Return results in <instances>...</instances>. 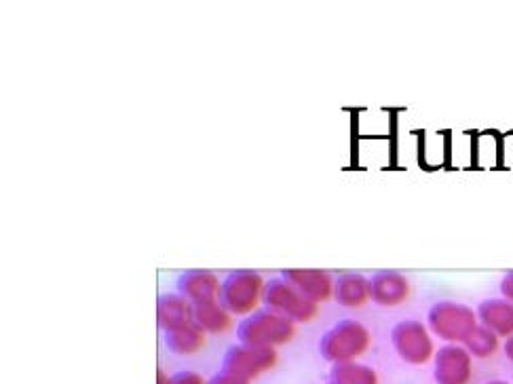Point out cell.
<instances>
[{
	"mask_svg": "<svg viewBox=\"0 0 513 384\" xmlns=\"http://www.w3.org/2000/svg\"><path fill=\"white\" fill-rule=\"evenodd\" d=\"M209 384H247V380H243V378H237V376H233V374L224 372V374H218V376H214L212 380H209Z\"/></svg>",
	"mask_w": 513,
	"mask_h": 384,
	"instance_id": "19",
	"label": "cell"
},
{
	"mask_svg": "<svg viewBox=\"0 0 513 384\" xmlns=\"http://www.w3.org/2000/svg\"><path fill=\"white\" fill-rule=\"evenodd\" d=\"M480 317L484 319L486 325H490V328L505 330L507 323L513 325V304L488 300L480 306Z\"/></svg>",
	"mask_w": 513,
	"mask_h": 384,
	"instance_id": "16",
	"label": "cell"
},
{
	"mask_svg": "<svg viewBox=\"0 0 513 384\" xmlns=\"http://www.w3.org/2000/svg\"><path fill=\"white\" fill-rule=\"evenodd\" d=\"M169 384H203V380L193 372H180L169 380Z\"/></svg>",
	"mask_w": 513,
	"mask_h": 384,
	"instance_id": "18",
	"label": "cell"
},
{
	"mask_svg": "<svg viewBox=\"0 0 513 384\" xmlns=\"http://www.w3.org/2000/svg\"><path fill=\"white\" fill-rule=\"evenodd\" d=\"M275 361H277L275 349L237 344V347L228 349V353L224 355V368L228 374H233L243 380H250V378H256L258 374L266 372L269 368H273Z\"/></svg>",
	"mask_w": 513,
	"mask_h": 384,
	"instance_id": "5",
	"label": "cell"
},
{
	"mask_svg": "<svg viewBox=\"0 0 513 384\" xmlns=\"http://www.w3.org/2000/svg\"><path fill=\"white\" fill-rule=\"evenodd\" d=\"M294 334H296V323L269 309L256 311L250 317H245L237 328V336L241 344H250V347H266V349H275L277 344L290 342Z\"/></svg>",
	"mask_w": 513,
	"mask_h": 384,
	"instance_id": "1",
	"label": "cell"
},
{
	"mask_svg": "<svg viewBox=\"0 0 513 384\" xmlns=\"http://www.w3.org/2000/svg\"><path fill=\"white\" fill-rule=\"evenodd\" d=\"M336 384H376L374 374L368 368L353 366V363H340L334 370Z\"/></svg>",
	"mask_w": 513,
	"mask_h": 384,
	"instance_id": "17",
	"label": "cell"
},
{
	"mask_svg": "<svg viewBox=\"0 0 513 384\" xmlns=\"http://www.w3.org/2000/svg\"><path fill=\"white\" fill-rule=\"evenodd\" d=\"M178 292L193 304L214 302L220 296V283L209 271H188L178 279Z\"/></svg>",
	"mask_w": 513,
	"mask_h": 384,
	"instance_id": "9",
	"label": "cell"
},
{
	"mask_svg": "<svg viewBox=\"0 0 513 384\" xmlns=\"http://www.w3.org/2000/svg\"><path fill=\"white\" fill-rule=\"evenodd\" d=\"M431 328L448 340L469 338L475 332V317L463 304L437 302L429 313Z\"/></svg>",
	"mask_w": 513,
	"mask_h": 384,
	"instance_id": "6",
	"label": "cell"
},
{
	"mask_svg": "<svg viewBox=\"0 0 513 384\" xmlns=\"http://www.w3.org/2000/svg\"><path fill=\"white\" fill-rule=\"evenodd\" d=\"M281 279L288 281L294 290L315 304L330 300L334 294V281L330 273L319 271V268H285Z\"/></svg>",
	"mask_w": 513,
	"mask_h": 384,
	"instance_id": "7",
	"label": "cell"
},
{
	"mask_svg": "<svg viewBox=\"0 0 513 384\" xmlns=\"http://www.w3.org/2000/svg\"><path fill=\"white\" fill-rule=\"evenodd\" d=\"M165 342H167V347L174 351V353L188 355V353H195V351H199L203 347L205 332L193 321V323L184 325V328H180V330L167 332Z\"/></svg>",
	"mask_w": 513,
	"mask_h": 384,
	"instance_id": "14",
	"label": "cell"
},
{
	"mask_svg": "<svg viewBox=\"0 0 513 384\" xmlns=\"http://www.w3.org/2000/svg\"><path fill=\"white\" fill-rule=\"evenodd\" d=\"M395 349L408 361H425L431 353V340L421 323L404 321L393 330Z\"/></svg>",
	"mask_w": 513,
	"mask_h": 384,
	"instance_id": "8",
	"label": "cell"
},
{
	"mask_svg": "<svg viewBox=\"0 0 513 384\" xmlns=\"http://www.w3.org/2000/svg\"><path fill=\"white\" fill-rule=\"evenodd\" d=\"M264 304L269 311L294 323H307L317 317V304L309 298H304L298 290H294V287L283 279H273L266 283Z\"/></svg>",
	"mask_w": 513,
	"mask_h": 384,
	"instance_id": "4",
	"label": "cell"
},
{
	"mask_svg": "<svg viewBox=\"0 0 513 384\" xmlns=\"http://www.w3.org/2000/svg\"><path fill=\"white\" fill-rule=\"evenodd\" d=\"M372 300L383 306L404 302L410 294V283L397 273H378L372 281Z\"/></svg>",
	"mask_w": 513,
	"mask_h": 384,
	"instance_id": "11",
	"label": "cell"
},
{
	"mask_svg": "<svg viewBox=\"0 0 513 384\" xmlns=\"http://www.w3.org/2000/svg\"><path fill=\"white\" fill-rule=\"evenodd\" d=\"M440 378L444 384H459L467 370V355L459 349H444L440 353Z\"/></svg>",
	"mask_w": 513,
	"mask_h": 384,
	"instance_id": "15",
	"label": "cell"
},
{
	"mask_svg": "<svg viewBox=\"0 0 513 384\" xmlns=\"http://www.w3.org/2000/svg\"><path fill=\"white\" fill-rule=\"evenodd\" d=\"M503 287H513V275H509V277L503 281Z\"/></svg>",
	"mask_w": 513,
	"mask_h": 384,
	"instance_id": "20",
	"label": "cell"
},
{
	"mask_svg": "<svg viewBox=\"0 0 513 384\" xmlns=\"http://www.w3.org/2000/svg\"><path fill=\"white\" fill-rule=\"evenodd\" d=\"M368 330L357 321H340L321 338V355L328 361L347 363L368 349Z\"/></svg>",
	"mask_w": 513,
	"mask_h": 384,
	"instance_id": "3",
	"label": "cell"
},
{
	"mask_svg": "<svg viewBox=\"0 0 513 384\" xmlns=\"http://www.w3.org/2000/svg\"><path fill=\"white\" fill-rule=\"evenodd\" d=\"M334 296L342 306L359 309L372 298V285L361 275H342L334 285Z\"/></svg>",
	"mask_w": 513,
	"mask_h": 384,
	"instance_id": "12",
	"label": "cell"
},
{
	"mask_svg": "<svg viewBox=\"0 0 513 384\" xmlns=\"http://www.w3.org/2000/svg\"><path fill=\"white\" fill-rule=\"evenodd\" d=\"M159 384H169V380H165V376L159 374Z\"/></svg>",
	"mask_w": 513,
	"mask_h": 384,
	"instance_id": "21",
	"label": "cell"
},
{
	"mask_svg": "<svg viewBox=\"0 0 513 384\" xmlns=\"http://www.w3.org/2000/svg\"><path fill=\"white\" fill-rule=\"evenodd\" d=\"M264 290L266 283L256 271H235L222 281L218 298L228 313L247 315L264 300Z\"/></svg>",
	"mask_w": 513,
	"mask_h": 384,
	"instance_id": "2",
	"label": "cell"
},
{
	"mask_svg": "<svg viewBox=\"0 0 513 384\" xmlns=\"http://www.w3.org/2000/svg\"><path fill=\"white\" fill-rule=\"evenodd\" d=\"M157 321L165 332L180 330L193 323V302H188L182 294H163L157 300Z\"/></svg>",
	"mask_w": 513,
	"mask_h": 384,
	"instance_id": "10",
	"label": "cell"
},
{
	"mask_svg": "<svg viewBox=\"0 0 513 384\" xmlns=\"http://www.w3.org/2000/svg\"><path fill=\"white\" fill-rule=\"evenodd\" d=\"M193 321L203 332L222 334L231 328V313H228L220 302H203L193 304Z\"/></svg>",
	"mask_w": 513,
	"mask_h": 384,
	"instance_id": "13",
	"label": "cell"
}]
</instances>
